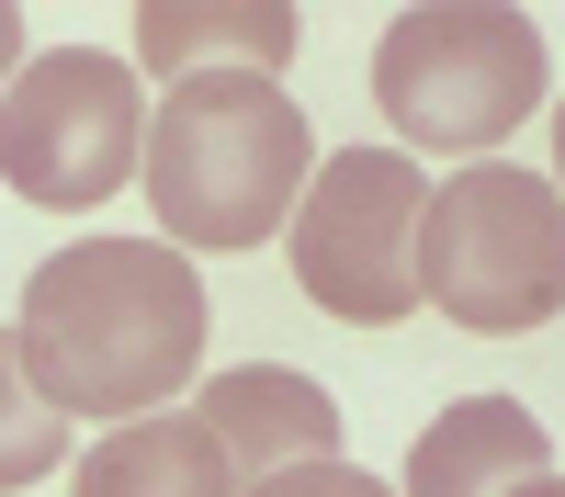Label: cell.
I'll return each mask as SVG.
<instances>
[{"mask_svg": "<svg viewBox=\"0 0 565 497\" xmlns=\"http://www.w3.org/2000/svg\"><path fill=\"white\" fill-rule=\"evenodd\" d=\"M238 497H396V486L362 464H282V475H249Z\"/></svg>", "mask_w": 565, "mask_h": 497, "instance_id": "cell-12", "label": "cell"}, {"mask_svg": "<svg viewBox=\"0 0 565 497\" xmlns=\"http://www.w3.org/2000/svg\"><path fill=\"white\" fill-rule=\"evenodd\" d=\"M532 475H554L543 464V419L521 396H463V407H441L418 430L396 497H521Z\"/></svg>", "mask_w": 565, "mask_h": 497, "instance_id": "cell-9", "label": "cell"}, {"mask_svg": "<svg viewBox=\"0 0 565 497\" xmlns=\"http://www.w3.org/2000/svg\"><path fill=\"white\" fill-rule=\"evenodd\" d=\"M136 159H148V102H136V68L103 45H45L0 90V181L23 204L90 215L136 181Z\"/></svg>", "mask_w": 565, "mask_h": 497, "instance_id": "cell-5", "label": "cell"}, {"mask_svg": "<svg viewBox=\"0 0 565 497\" xmlns=\"http://www.w3.org/2000/svg\"><path fill=\"white\" fill-rule=\"evenodd\" d=\"M418 215H430V181H418L407 148H340V159H317L295 226H282L295 283L328 316H351V328L418 316Z\"/></svg>", "mask_w": 565, "mask_h": 497, "instance_id": "cell-6", "label": "cell"}, {"mask_svg": "<svg viewBox=\"0 0 565 497\" xmlns=\"http://www.w3.org/2000/svg\"><path fill=\"white\" fill-rule=\"evenodd\" d=\"M57 452H68V419L23 385V350H12V328H0V497L34 486V475H57Z\"/></svg>", "mask_w": 565, "mask_h": 497, "instance_id": "cell-11", "label": "cell"}, {"mask_svg": "<svg viewBox=\"0 0 565 497\" xmlns=\"http://www.w3.org/2000/svg\"><path fill=\"white\" fill-rule=\"evenodd\" d=\"M521 497H565V475H532V486H521Z\"/></svg>", "mask_w": 565, "mask_h": 497, "instance_id": "cell-15", "label": "cell"}, {"mask_svg": "<svg viewBox=\"0 0 565 497\" xmlns=\"http://www.w3.org/2000/svg\"><path fill=\"white\" fill-rule=\"evenodd\" d=\"M554 193H565V102H554Z\"/></svg>", "mask_w": 565, "mask_h": 497, "instance_id": "cell-14", "label": "cell"}, {"mask_svg": "<svg viewBox=\"0 0 565 497\" xmlns=\"http://www.w3.org/2000/svg\"><path fill=\"white\" fill-rule=\"evenodd\" d=\"M295 45V0H148L136 12V68L159 79H282Z\"/></svg>", "mask_w": 565, "mask_h": 497, "instance_id": "cell-8", "label": "cell"}, {"mask_svg": "<svg viewBox=\"0 0 565 497\" xmlns=\"http://www.w3.org/2000/svg\"><path fill=\"white\" fill-rule=\"evenodd\" d=\"M418 305H441L452 328H487V339L554 328L565 316V193L509 159L452 170L418 215Z\"/></svg>", "mask_w": 565, "mask_h": 497, "instance_id": "cell-4", "label": "cell"}, {"mask_svg": "<svg viewBox=\"0 0 565 497\" xmlns=\"http://www.w3.org/2000/svg\"><path fill=\"white\" fill-rule=\"evenodd\" d=\"M373 102H385L396 148L487 159L498 136L543 114V23L509 0H418L373 45Z\"/></svg>", "mask_w": 565, "mask_h": 497, "instance_id": "cell-3", "label": "cell"}, {"mask_svg": "<svg viewBox=\"0 0 565 497\" xmlns=\"http://www.w3.org/2000/svg\"><path fill=\"white\" fill-rule=\"evenodd\" d=\"M148 215L159 238L193 249H271L317 181V125L282 102V79H170L148 114Z\"/></svg>", "mask_w": 565, "mask_h": 497, "instance_id": "cell-2", "label": "cell"}, {"mask_svg": "<svg viewBox=\"0 0 565 497\" xmlns=\"http://www.w3.org/2000/svg\"><path fill=\"white\" fill-rule=\"evenodd\" d=\"M193 419L215 430V452L249 475H282V464H340V407H328L306 374H282V361H238V374H215L193 396Z\"/></svg>", "mask_w": 565, "mask_h": 497, "instance_id": "cell-7", "label": "cell"}, {"mask_svg": "<svg viewBox=\"0 0 565 497\" xmlns=\"http://www.w3.org/2000/svg\"><path fill=\"white\" fill-rule=\"evenodd\" d=\"M79 497H238V464L215 452L193 407H159V419H125L114 441H90Z\"/></svg>", "mask_w": 565, "mask_h": 497, "instance_id": "cell-10", "label": "cell"}, {"mask_svg": "<svg viewBox=\"0 0 565 497\" xmlns=\"http://www.w3.org/2000/svg\"><path fill=\"white\" fill-rule=\"evenodd\" d=\"M12 79H23V12L0 0V90H12Z\"/></svg>", "mask_w": 565, "mask_h": 497, "instance_id": "cell-13", "label": "cell"}, {"mask_svg": "<svg viewBox=\"0 0 565 497\" xmlns=\"http://www.w3.org/2000/svg\"><path fill=\"white\" fill-rule=\"evenodd\" d=\"M204 271L170 238H79L23 283L12 350L57 419H159L204 374Z\"/></svg>", "mask_w": 565, "mask_h": 497, "instance_id": "cell-1", "label": "cell"}]
</instances>
